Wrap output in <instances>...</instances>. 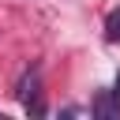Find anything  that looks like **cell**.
Segmentation results:
<instances>
[{"label":"cell","instance_id":"1","mask_svg":"<svg viewBox=\"0 0 120 120\" xmlns=\"http://www.w3.org/2000/svg\"><path fill=\"white\" fill-rule=\"evenodd\" d=\"M41 94V75H38V68H30V71H22V79L15 82V98L26 105V101H34Z\"/></svg>","mask_w":120,"mask_h":120},{"label":"cell","instance_id":"2","mask_svg":"<svg viewBox=\"0 0 120 120\" xmlns=\"http://www.w3.org/2000/svg\"><path fill=\"white\" fill-rule=\"evenodd\" d=\"M94 116H120V98L109 90H98L94 98Z\"/></svg>","mask_w":120,"mask_h":120},{"label":"cell","instance_id":"3","mask_svg":"<svg viewBox=\"0 0 120 120\" xmlns=\"http://www.w3.org/2000/svg\"><path fill=\"white\" fill-rule=\"evenodd\" d=\"M105 41H120V8L105 19Z\"/></svg>","mask_w":120,"mask_h":120},{"label":"cell","instance_id":"4","mask_svg":"<svg viewBox=\"0 0 120 120\" xmlns=\"http://www.w3.org/2000/svg\"><path fill=\"white\" fill-rule=\"evenodd\" d=\"M112 94H116V98H120V75H116V90H112Z\"/></svg>","mask_w":120,"mask_h":120}]
</instances>
